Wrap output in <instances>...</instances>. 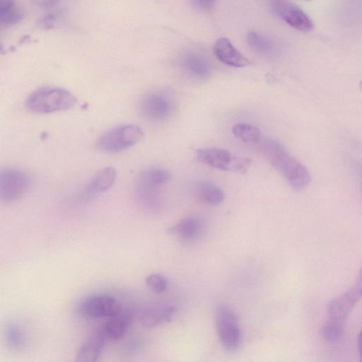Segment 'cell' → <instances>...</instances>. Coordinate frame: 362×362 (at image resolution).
<instances>
[{
  "instance_id": "cell-13",
  "label": "cell",
  "mask_w": 362,
  "mask_h": 362,
  "mask_svg": "<svg viewBox=\"0 0 362 362\" xmlns=\"http://www.w3.org/2000/svg\"><path fill=\"white\" fill-rule=\"evenodd\" d=\"M133 316L131 310L121 309L118 313L108 318L100 329L106 339H120L127 332Z\"/></svg>"
},
{
  "instance_id": "cell-2",
  "label": "cell",
  "mask_w": 362,
  "mask_h": 362,
  "mask_svg": "<svg viewBox=\"0 0 362 362\" xmlns=\"http://www.w3.org/2000/svg\"><path fill=\"white\" fill-rule=\"evenodd\" d=\"M362 298V267L354 284L327 306V321L322 329L323 337L335 340L342 334L345 321L353 308Z\"/></svg>"
},
{
  "instance_id": "cell-28",
  "label": "cell",
  "mask_w": 362,
  "mask_h": 362,
  "mask_svg": "<svg viewBox=\"0 0 362 362\" xmlns=\"http://www.w3.org/2000/svg\"><path fill=\"white\" fill-rule=\"evenodd\" d=\"M31 3L40 8H51L57 5L60 0H30Z\"/></svg>"
},
{
  "instance_id": "cell-24",
  "label": "cell",
  "mask_w": 362,
  "mask_h": 362,
  "mask_svg": "<svg viewBox=\"0 0 362 362\" xmlns=\"http://www.w3.org/2000/svg\"><path fill=\"white\" fill-rule=\"evenodd\" d=\"M138 177L163 187L170 179L171 175L165 169L153 168L143 171Z\"/></svg>"
},
{
  "instance_id": "cell-17",
  "label": "cell",
  "mask_w": 362,
  "mask_h": 362,
  "mask_svg": "<svg viewBox=\"0 0 362 362\" xmlns=\"http://www.w3.org/2000/svg\"><path fill=\"white\" fill-rule=\"evenodd\" d=\"M117 172L112 167H105L98 171L92 177L86 190L85 197H90L105 192L114 184Z\"/></svg>"
},
{
  "instance_id": "cell-12",
  "label": "cell",
  "mask_w": 362,
  "mask_h": 362,
  "mask_svg": "<svg viewBox=\"0 0 362 362\" xmlns=\"http://www.w3.org/2000/svg\"><path fill=\"white\" fill-rule=\"evenodd\" d=\"M214 53L221 62L228 66L240 68L250 64V60L226 37L217 40L214 46Z\"/></svg>"
},
{
  "instance_id": "cell-31",
  "label": "cell",
  "mask_w": 362,
  "mask_h": 362,
  "mask_svg": "<svg viewBox=\"0 0 362 362\" xmlns=\"http://www.w3.org/2000/svg\"><path fill=\"white\" fill-rule=\"evenodd\" d=\"M305 1H310V0H305Z\"/></svg>"
},
{
  "instance_id": "cell-16",
  "label": "cell",
  "mask_w": 362,
  "mask_h": 362,
  "mask_svg": "<svg viewBox=\"0 0 362 362\" xmlns=\"http://www.w3.org/2000/svg\"><path fill=\"white\" fill-rule=\"evenodd\" d=\"M162 187L138 177L135 189L136 196L144 207L156 209L161 204Z\"/></svg>"
},
{
  "instance_id": "cell-10",
  "label": "cell",
  "mask_w": 362,
  "mask_h": 362,
  "mask_svg": "<svg viewBox=\"0 0 362 362\" xmlns=\"http://www.w3.org/2000/svg\"><path fill=\"white\" fill-rule=\"evenodd\" d=\"M271 4L275 13L291 27L304 33L313 30L312 20L296 4L287 0H272Z\"/></svg>"
},
{
  "instance_id": "cell-30",
  "label": "cell",
  "mask_w": 362,
  "mask_h": 362,
  "mask_svg": "<svg viewBox=\"0 0 362 362\" xmlns=\"http://www.w3.org/2000/svg\"><path fill=\"white\" fill-rule=\"evenodd\" d=\"M358 349L359 352L360 360L362 361V329L360 332L358 339Z\"/></svg>"
},
{
  "instance_id": "cell-26",
  "label": "cell",
  "mask_w": 362,
  "mask_h": 362,
  "mask_svg": "<svg viewBox=\"0 0 362 362\" xmlns=\"http://www.w3.org/2000/svg\"><path fill=\"white\" fill-rule=\"evenodd\" d=\"M192 6L197 10L207 12L212 10L216 0H190Z\"/></svg>"
},
{
  "instance_id": "cell-11",
  "label": "cell",
  "mask_w": 362,
  "mask_h": 362,
  "mask_svg": "<svg viewBox=\"0 0 362 362\" xmlns=\"http://www.w3.org/2000/svg\"><path fill=\"white\" fill-rule=\"evenodd\" d=\"M175 312V307L168 303H155L143 308L138 320L143 327H154L170 322Z\"/></svg>"
},
{
  "instance_id": "cell-21",
  "label": "cell",
  "mask_w": 362,
  "mask_h": 362,
  "mask_svg": "<svg viewBox=\"0 0 362 362\" xmlns=\"http://www.w3.org/2000/svg\"><path fill=\"white\" fill-rule=\"evenodd\" d=\"M23 13L16 7L15 0H0V24L8 28L20 23Z\"/></svg>"
},
{
  "instance_id": "cell-6",
  "label": "cell",
  "mask_w": 362,
  "mask_h": 362,
  "mask_svg": "<svg viewBox=\"0 0 362 362\" xmlns=\"http://www.w3.org/2000/svg\"><path fill=\"white\" fill-rule=\"evenodd\" d=\"M31 179L24 170L6 167L0 173V199L4 203L19 199L30 189Z\"/></svg>"
},
{
  "instance_id": "cell-22",
  "label": "cell",
  "mask_w": 362,
  "mask_h": 362,
  "mask_svg": "<svg viewBox=\"0 0 362 362\" xmlns=\"http://www.w3.org/2000/svg\"><path fill=\"white\" fill-rule=\"evenodd\" d=\"M232 132L237 139L247 144H256L262 137V132L257 127L245 123L236 124Z\"/></svg>"
},
{
  "instance_id": "cell-9",
  "label": "cell",
  "mask_w": 362,
  "mask_h": 362,
  "mask_svg": "<svg viewBox=\"0 0 362 362\" xmlns=\"http://www.w3.org/2000/svg\"><path fill=\"white\" fill-rule=\"evenodd\" d=\"M119 303L106 295H94L81 301L78 307L79 313L87 318H110L121 310Z\"/></svg>"
},
{
  "instance_id": "cell-7",
  "label": "cell",
  "mask_w": 362,
  "mask_h": 362,
  "mask_svg": "<svg viewBox=\"0 0 362 362\" xmlns=\"http://www.w3.org/2000/svg\"><path fill=\"white\" fill-rule=\"evenodd\" d=\"M174 103L170 95L162 90L150 91L142 96L139 111L144 119L162 122L171 116Z\"/></svg>"
},
{
  "instance_id": "cell-1",
  "label": "cell",
  "mask_w": 362,
  "mask_h": 362,
  "mask_svg": "<svg viewBox=\"0 0 362 362\" xmlns=\"http://www.w3.org/2000/svg\"><path fill=\"white\" fill-rule=\"evenodd\" d=\"M264 156L296 190L304 189L310 182L307 168L292 156L279 142L267 140L261 146Z\"/></svg>"
},
{
  "instance_id": "cell-19",
  "label": "cell",
  "mask_w": 362,
  "mask_h": 362,
  "mask_svg": "<svg viewBox=\"0 0 362 362\" xmlns=\"http://www.w3.org/2000/svg\"><path fill=\"white\" fill-rule=\"evenodd\" d=\"M194 187L195 196L205 204L216 206L221 204L224 199L223 190L211 182L201 181Z\"/></svg>"
},
{
  "instance_id": "cell-25",
  "label": "cell",
  "mask_w": 362,
  "mask_h": 362,
  "mask_svg": "<svg viewBox=\"0 0 362 362\" xmlns=\"http://www.w3.org/2000/svg\"><path fill=\"white\" fill-rule=\"evenodd\" d=\"M145 284L151 291L156 293L164 292L168 287L167 279L158 274L148 276L145 279Z\"/></svg>"
},
{
  "instance_id": "cell-8",
  "label": "cell",
  "mask_w": 362,
  "mask_h": 362,
  "mask_svg": "<svg viewBox=\"0 0 362 362\" xmlns=\"http://www.w3.org/2000/svg\"><path fill=\"white\" fill-rule=\"evenodd\" d=\"M196 154L201 163L221 170L245 172L250 165L248 159L235 158L228 151L222 148H199Z\"/></svg>"
},
{
  "instance_id": "cell-29",
  "label": "cell",
  "mask_w": 362,
  "mask_h": 362,
  "mask_svg": "<svg viewBox=\"0 0 362 362\" xmlns=\"http://www.w3.org/2000/svg\"><path fill=\"white\" fill-rule=\"evenodd\" d=\"M354 168L356 169V173L358 179L359 180V183L362 187V166L356 165Z\"/></svg>"
},
{
  "instance_id": "cell-3",
  "label": "cell",
  "mask_w": 362,
  "mask_h": 362,
  "mask_svg": "<svg viewBox=\"0 0 362 362\" xmlns=\"http://www.w3.org/2000/svg\"><path fill=\"white\" fill-rule=\"evenodd\" d=\"M77 98L69 90L54 86H45L31 93L25 100V107L30 111L48 114L66 110L74 107Z\"/></svg>"
},
{
  "instance_id": "cell-23",
  "label": "cell",
  "mask_w": 362,
  "mask_h": 362,
  "mask_svg": "<svg viewBox=\"0 0 362 362\" xmlns=\"http://www.w3.org/2000/svg\"><path fill=\"white\" fill-rule=\"evenodd\" d=\"M7 346L14 351L23 349L25 346V337L21 328L14 323L10 324L6 330Z\"/></svg>"
},
{
  "instance_id": "cell-14",
  "label": "cell",
  "mask_w": 362,
  "mask_h": 362,
  "mask_svg": "<svg viewBox=\"0 0 362 362\" xmlns=\"http://www.w3.org/2000/svg\"><path fill=\"white\" fill-rule=\"evenodd\" d=\"M180 62L184 70L193 77L206 79L211 75L212 69L209 61L199 52L189 51L185 53Z\"/></svg>"
},
{
  "instance_id": "cell-18",
  "label": "cell",
  "mask_w": 362,
  "mask_h": 362,
  "mask_svg": "<svg viewBox=\"0 0 362 362\" xmlns=\"http://www.w3.org/2000/svg\"><path fill=\"white\" fill-rule=\"evenodd\" d=\"M201 230L199 221L194 217L182 218L168 229V233L176 236L182 243H191L199 235Z\"/></svg>"
},
{
  "instance_id": "cell-15",
  "label": "cell",
  "mask_w": 362,
  "mask_h": 362,
  "mask_svg": "<svg viewBox=\"0 0 362 362\" xmlns=\"http://www.w3.org/2000/svg\"><path fill=\"white\" fill-rule=\"evenodd\" d=\"M105 339L100 329L90 334L79 348L76 361L78 362L97 361L103 351Z\"/></svg>"
},
{
  "instance_id": "cell-20",
  "label": "cell",
  "mask_w": 362,
  "mask_h": 362,
  "mask_svg": "<svg viewBox=\"0 0 362 362\" xmlns=\"http://www.w3.org/2000/svg\"><path fill=\"white\" fill-rule=\"evenodd\" d=\"M247 42L252 50L262 55L272 56L278 51V47L274 41L257 30L248 33Z\"/></svg>"
},
{
  "instance_id": "cell-4",
  "label": "cell",
  "mask_w": 362,
  "mask_h": 362,
  "mask_svg": "<svg viewBox=\"0 0 362 362\" xmlns=\"http://www.w3.org/2000/svg\"><path fill=\"white\" fill-rule=\"evenodd\" d=\"M143 134L142 129L136 124L119 125L102 134L96 147L105 153H117L137 144Z\"/></svg>"
},
{
  "instance_id": "cell-5",
  "label": "cell",
  "mask_w": 362,
  "mask_h": 362,
  "mask_svg": "<svg viewBox=\"0 0 362 362\" xmlns=\"http://www.w3.org/2000/svg\"><path fill=\"white\" fill-rule=\"evenodd\" d=\"M215 322L219 340L227 351L238 349L240 344V331L238 317L228 305H219L215 313Z\"/></svg>"
},
{
  "instance_id": "cell-27",
  "label": "cell",
  "mask_w": 362,
  "mask_h": 362,
  "mask_svg": "<svg viewBox=\"0 0 362 362\" xmlns=\"http://www.w3.org/2000/svg\"><path fill=\"white\" fill-rule=\"evenodd\" d=\"M56 20V16L53 13H50L41 18L37 24L41 28L48 30L54 28Z\"/></svg>"
}]
</instances>
